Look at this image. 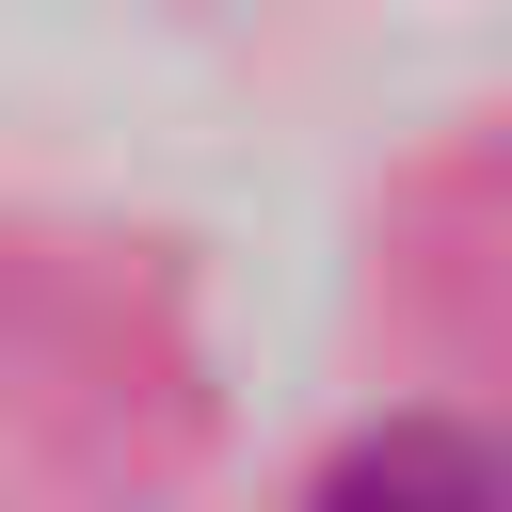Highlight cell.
Listing matches in <instances>:
<instances>
[{
	"label": "cell",
	"mask_w": 512,
	"mask_h": 512,
	"mask_svg": "<svg viewBox=\"0 0 512 512\" xmlns=\"http://www.w3.org/2000/svg\"><path fill=\"white\" fill-rule=\"evenodd\" d=\"M320 512H512V464L480 432H448V416H400L320 480Z\"/></svg>",
	"instance_id": "1"
}]
</instances>
